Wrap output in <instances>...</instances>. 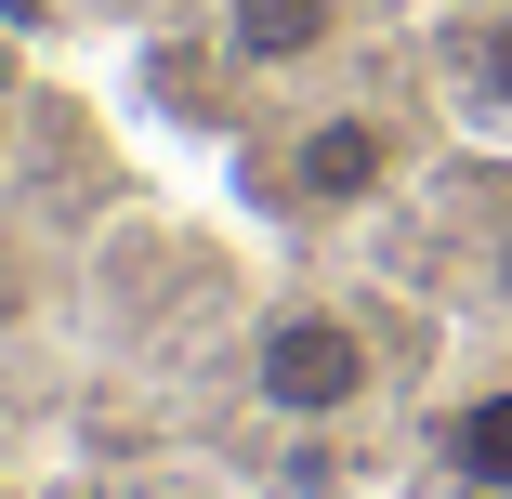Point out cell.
<instances>
[{
	"mask_svg": "<svg viewBox=\"0 0 512 499\" xmlns=\"http://www.w3.org/2000/svg\"><path fill=\"white\" fill-rule=\"evenodd\" d=\"M486 289H499V316H512V224H499V250H486Z\"/></svg>",
	"mask_w": 512,
	"mask_h": 499,
	"instance_id": "obj_6",
	"label": "cell"
},
{
	"mask_svg": "<svg viewBox=\"0 0 512 499\" xmlns=\"http://www.w3.org/2000/svg\"><path fill=\"white\" fill-rule=\"evenodd\" d=\"M394 171H407V132H394L381 106H316V119H289V132L263 145V197H276L289 224H355V211H381Z\"/></svg>",
	"mask_w": 512,
	"mask_h": 499,
	"instance_id": "obj_1",
	"label": "cell"
},
{
	"mask_svg": "<svg viewBox=\"0 0 512 499\" xmlns=\"http://www.w3.org/2000/svg\"><path fill=\"white\" fill-rule=\"evenodd\" d=\"M355 40V0H224V66L250 79H302Z\"/></svg>",
	"mask_w": 512,
	"mask_h": 499,
	"instance_id": "obj_3",
	"label": "cell"
},
{
	"mask_svg": "<svg viewBox=\"0 0 512 499\" xmlns=\"http://www.w3.org/2000/svg\"><path fill=\"white\" fill-rule=\"evenodd\" d=\"M447 473H460L473 499H512V381L447 408Z\"/></svg>",
	"mask_w": 512,
	"mask_h": 499,
	"instance_id": "obj_5",
	"label": "cell"
},
{
	"mask_svg": "<svg viewBox=\"0 0 512 499\" xmlns=\"http://www.w3.org/2000/svg\"><path fill=\"white\" fill-rule=\"evenodd\" d=\"M250 394L276 421H355L381 394V342L342 316V303H276L263 342H250Z\"/></svg>",
	"mask_w": 512,
	"mask_h": 499,
	"instance_id": "obj_2",
	"label": "cell"
},
{
	"mask_svg": "<svg viewBox=\"0 0 512 499\" xmlns=\"http://www.w3.org/2000/svg\"><path fill=\"white\" fill-rule=\"evenodd\" d=\"M447 79H460V106L512 132V0H473V14L447 27Z\"/></svg>",
	"mask_w": 512,
	"mask_h": 499,
	"instance_id": "obj_4",
	"label": "cell"
}]
</instances>
